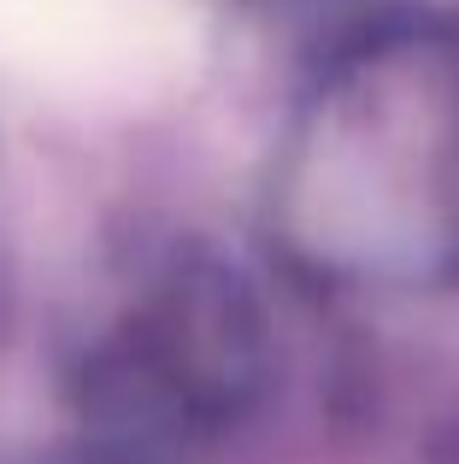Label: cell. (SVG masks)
Returning <instances> with one entry per match:
<instances>
[{
  "label": "cell",
  "instance_id": "cell-1",
  "mask_svg": "<svg viewBox=\"0 0 459 464\" xmlns=\"http://www.w3.org/2000/svg\"><path fill=\"white\" fill-rule=\"evenodd\" d=\"M271 194L300 271L459 288V18H383L336 42Z\"/></svg>",
  "mask_w": 459,
  "mask_h": 464
},
{
  "label": "cell",
  "instance_id": "cell-3",
  "mask_svg": "<svg viewBox=\"0 0 459 464\" xmlns=\"http://www.w3.org/2000/svg\"><path fill=\"white\" fill-rule=\"evenodd\" d=\"M65 464H142V459H118V453H101V447H94V453H83V459H65Z\"/></svg>",
  "mask_w": 459,
  "mask_h": 464
},
{
  "label": "cell",
  "instance_id": "cell-2",
  "mask_svg": "<svg viewBox=\"0 0 459 464\" xmlns=\"http://www.w3.org/2000/svg\"><path fill=\"white\" fill-rule=\"evenodd\" d=\"M271 394V324L253 283L207 241H171L142 265L118 317L71 364V406L101 453L165 464L207 447Z\"/></svg>",
  "mask_w": 459,
  "mask_h": 464
}]
</instances>
